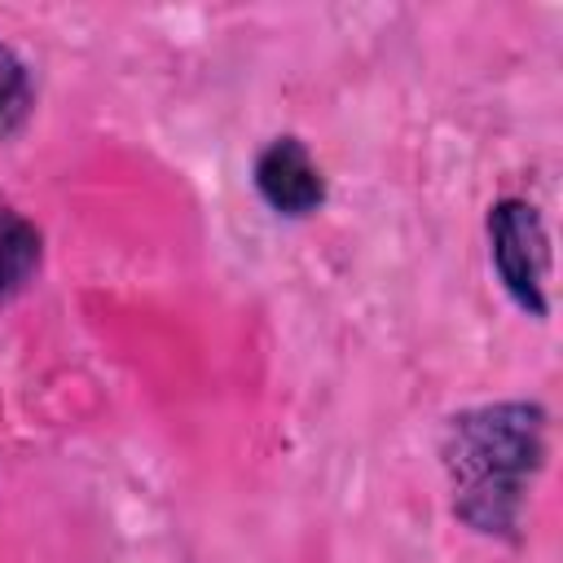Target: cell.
<instances>
[{"label":"cell","mask_w":563,"mask_h":563,"mask_svg":"<svg viewBox=\"0 0 563 563\" xmlns=\"http://www.w3.org/2000/svg\"><path fill=\"white\" fill-rule=\"evenodd\" d=\"M488 260L493 273L501 282V290L510 295V303L519 312H528L532 321L550 317V295H545V277H550V238H545V220L528 198H501L488 207Z\"/></svg>","instance_id":"2"},{"label":"cell","mask_w":563,"mask_h":563,"mask_svg":"<svg viewBox=\"0 0 563 563\" xmlns=\"http://www.w3.org/2000/svg\"><path fill=\"white\" fill-rule=\"evenodd\" d=\"M255 194L264 198L268 211L286 216V220H308L312 211L325 207V176L317 167V158L308 154V145L299 136H273L251 167Z\"/></svg>","instance_id":"3"},{"label":"cell","mask_w":563,"mask_h":563,"mask_svg":"<svg viewBox=\"0 0 563 563\" xmlns=\"http://www.w3.org/2000/svg\"><path fill=\"white\" fill-rule=\"evenodd\" d=\"M545 409L537 400H493L462 409L440 431V466L453 515L475 537L515 541L532 479L545 466Z\"/></svg>","instance_id":"1"},{"label":"cell","mask_w":563,"mask_h":563,"mask_svg":"<svg viewBox=\"0 0 563 563\" xmlns=\"http://www.w3.org/2000/svg\"><path fill=\"white\" fill-rule=\"evenodd\" d=\"M31 101H35V92H31V70H26V62L0 40V141L22 128V119L31 114Z\"/></svg>","instance_id":"5"},{"label":"cell","mask_w":563,"mask_h":563,"mask_svg":"<svg viewBox=\"0 0 563 563\" xmlns=\"http://www.w3.org/2000/svg\"><path fill=\"white\" fill-rule=\"evenodd\" d=\"M40 260H44L40 229L26 216H18L13 207L0 202V303L18 299L35 282Z\"/></svg>","instance_id":"4"}]
</instances>
